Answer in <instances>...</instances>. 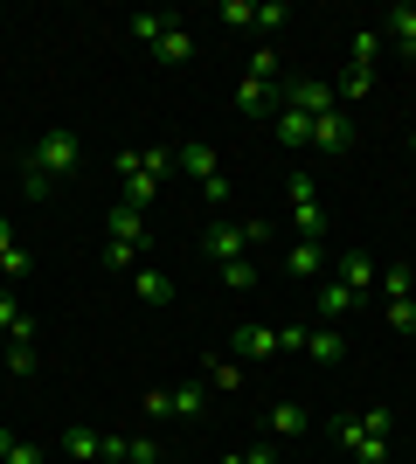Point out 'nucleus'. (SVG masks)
Masks as SVG:
<instances>
[{
	"label": "nucleus",
	"instance_id": "nucleus-1",
	"mask_svg": "<svg viewBox=\"0 0 416 464\" xmlns=\"http://www.w3.org/2000/svg\"><path fill=\"white\" fill-rule=\"evenodd\" d=\"M77 160H83L77 132H42V146L28 153V167H21V194H28V201H42V194L56 188V180L77 174Z\"/></svg>",
	"mask_w": 416,
	"mask_h": 464
},
{
	"label": "nucleus",
	"instance_id": "nucleus-2",
	"mask_svg": "<svg viewBox=\"0 0 416 464\" xmlns=\"http://www.w3.org/2000/svg\"><path fill=\"white\" fill-rule=\"evenodd\" d=\"M167 167H174V153L167 146H125L119 160H111V174H119V188H125V208H153V194H160V180H167Z\"/></svg>",
	"mask_w": 416,
	"mask_h": 464
},
{
	"label": "nucleus",
	"instance_id": "nucleus-3",
	"mask_svg": "<svg viewBox=\"0 0 416 464\" xmlns=\"http://www.w3.org/2000/svg\"><path fill=\"white\" fill-rule=\"evenodd\" d=\"M389 430H396V409H361L340 423V450L354 464H389Z\"/></svg>",
	"mask_w": 416,
	"mask_h": 464
},
{
	"label": "nucleus",
	"instance_id": "nucleus-4",
	"mask_svg": "<svg viewBox=\"0 0 416 464\" xmlns=\"http://www.w3.org/2000/svg\"><path fill=\"white\" fill-rule=\"evenodd\" d=\"M319 180L313 174H292L285 180V194H292V229H298V243H326V208H319Z\"/></svg>",
	"mask_w": 416,
	"mask_h": 464
},
{
	"label": "nucleus",
	"instance_id": "nucleus-5",
	"mask_svg": "<svg viewBox=\"0 0 416 464\" xmlns=\"http://www.w3.org/2000/svg\"><path fill=\"white\" fill-rule=\"evenodd\" d=\"M250 243H264V222H257V215H250V222H208V243H201V250H208V264L222 271V264H237Z\"/></svg>",
	"mask_w": 416,
	"mask_h": 464
},
{
	"label": "nucleus",
	"instance_id": "nucleus-6",
	"mask_svg": "<svg viewBox=\"0 0 416 464\" xmlns=\"http://www.w3.org/2000/svg\"><path fill=\"white\" fill-rule=\"evenodd\" d=\"M271 83H277V56H271V42H264L257 56H250V70H243V83H237V111L257 118L271 104Z\"/></svg>",
	"mask_w": 416,
	"mask_h": 464
},
{
	"label": "nucleus",
	"instance_id": "nucleus-7",
	"mask_svg": "<svg viewBox=\"0 0 416 464\" xmlns=\"http://www.w3.org/2000/svg\"><path fill=\"white\" fill-rule=\"evenodd\" d=\"M285 111L326 118V111H340V91H334L326 77H292V83H285Z\"/></svg>",
	"mask_w": 416,
	"mask_h": 464
},
{
	"label": "nucleus",
	"instance_id": "nucleus-8",
	"mask_svg": "<svg viewBox=\"0 0 416 464\" xmlns=\"http://www.w3.org/2000/svg\"><path fill=\"white\" fill-rule=\"evenodd\" d=\"M368 83H375V35H354V63H347V77L334 83L340 97H368Z\"/></svg>",
	"mask_w": 416,
	"mask_h": 464
},
{
	"label": "nucleus",
	"instance_id": "nucleus-9",
	"mask_svg": "<svg viewBox=\"0 0 416 464\" xmlns=\"http://www.w3.org/2000/svg\"><path fill=\"white\" fill-rule=\"evenodd\" d=\"M201 402H208V388H174V395H160V388H153V395H146V402H139V409H146V416H153V423H160V416H195V409Z\"/></svg>",
	"mask_w": 416,
	"mask_h": 464
},
{
	"label": "nucleus",
	"instance_id": "nucleus-10",
	"mask_svg": "<svg viewBox=\"0 0 416 464\" xmlns=\"http://www.w3.org/2000/svg\"><path fill=\"white\" fill-rule=\"evenodd\" d=\"M277 347H285L277 326H237V333H229V353H243V361H271Z\"/></svg>",
	"mask_w": 416,
	"mask_h": 464
},
{
	"label": "nucleus",
	"instance_id": "nucleus-11",
	"mask_svg": "<svg viewBox=\"0 0 416 464\" xmlns=\"http://www.w3.org/2000/svg\"><path fill=\"white\" fill-rule=\"evenodd\" d=\"M382 35L402 49V63H416V0H402V7H389V14H382Z\"/></svg>",
	"mask_w": 416,
	"mask_h": 464
},
{
	"label": "nucleus",
	"instance_id": "nucleus-12",
	"mask_svg": "<svg viewBox=\"0 0 416 464\" xmlns=\"http://www.w3.org/2000/svg\"><path fill=\"white\" fill-rule=\"evenodd\" d=\"M313 146H319V153H347V146H354V118H347V111L313 118Z\"/></svg>",
	"mask_w": 416,
	"mask_h": 464
},
{
	"label": "nucleus",
	"instance_id": "nucleus-13",
	"mask_svg": "<svg viewBox=\"0 0 416 464\" xmlns=\"http://www.w3.org/2000/svg\"><path fill=\"white\" fill-rule=\"evenodd\" d=\"M153 56H160V63H195V28L174 14V21H167V35L153 42Z\"/></svg>",
	"mask_w": 416,
	"mask_h": 464
},
{
	"label": "nucleus",
	"instance_id": "nucleus-14",
	"mask_svg": "<svg viewBox=\"0 0 416 464\" xmlns=\"http://www.w3.org/2000/svg\"><path fill=\"white\" fill-rule=\"evenodd\" d=\"M340 285L354 291V298H368V291H375V256H368V250H347V256H340Z\"/></svg>",
	"mask_w": 416,
	"mask_h": 464
},
{
	"label": "nucleus",
	"instance_id": "nucleus-15",
	"mask_svg": "<svg viewBox=\"0 0 416 464\" xmlns=\"http://www.w3.org/2000/svg\"><path fill=\"white\" fill-rule=\"evenodd\" d=\"M180 167H188V174L201 180V188H208V180H222V160H216V146H201V139H188V146H180Z\"/></svg>",
	"mask_w": 416,
	"mask_h": 464
},
{
	"label": "nucleus",
	"instance_id": "nucleus-16",
	"mask_svg": "<svg viewBox=\"0 0 416 464\" xmlns=\"http://www.w3.org/2000/svg\"><path fill=\"white\" fill-rule=\"evenodd\" d=\"M56 444H63V458H77V464H98L104 458V437H98V430H83V423H70Z\"/></svg>",
	"mask_w": 416,
	"mask_h": 464
},
{
	"label": "nucleus",
	"instance_id": "nucleus-17",
	"mask_svg": "<svg viewBox=\"0 0 416 464\" xmlns=\"http://www.w3.org/2000/svg\"><path fill=\"white\" fill-rule=\"evenodd\" d=\"M305 353H313L319 368H334V361H347V340H340V326H313V333H305Z\"/></svg>",
	"mask_w": 416,
	"mask_h": 464
},
{
	"label": "nucleus",
	"instance_id": "nucleus-18",
	"mask_svg": "<svg viewBox=\"0 0 416 464\" xmlns=\"http://www.w3.org/2000/svg\"><path fill=\"white\" fill-rule=\"evenodd\" d=\"M104 229H111V243H132V250H139V236H146V215H139V208H125V201H119V208L104 215Z\"/></svg>",
	"mask_w": 416,
	"mask_h": 464
},
{
	"label": "nucleus",
	"instance_id": "nucleus-19",
	"mask_svg": "<svg viewBox=\"0 0 416 464\" xmlns=\"http://www.w3.org/2000/svg\"><path fill=\"white\" fill-rule=\"evenodd\" d=\"M0 340H35V326H28V312L15 305V291L0 285Z\"/></svg>",
	"mask_w": 416,
	"mask_h": 464
},
{
	"label": "nucleus",
	"instance_id": "nucleus-20",
	"mask_svg": "<svg viewBox=\"0 0 416 464\" xmlns=\"http://www.w3.org/2000/svg\"><path fill=\"white\" fill-rule=\"evenodd\" d=\"M271 125H277V139H285V146H313V118H305V111H285V104H277Z\"/></svg>",
	"mask_w": 416,
	"mask_h": 464
},
{
	"label": "nucleus",
	"instance_id": "nucleus-21",
	"mask_svg": "<svg viewBox=\"0 0 416 464\" xmlns=\"http://www.w3.org/2000/svg\"><path fill=\"white\" fill-rule=\"evenodd\" d=\"M0 277H28V250L15 243V229H7V215H0Z\"/></svg>",
	"mask_w": 416,
	"mask_h": 464
},
{
	"label": "nucleus",
	"instance_id": "nucleus-22",
	"mask_svg": "<svg viewBox=\"0 0 416 464\" xmlns=\"http://www.w3.org/2000/svg\"><path fill=\"white\" fill-rule=\"evenodd\" d=\"M132 291L146 298V305H167V298H174V277L167 271H132Z\"/></svg>",
	"mask_w": 416,
	"mask_h": 464
},
{
	"label": "nucleus",
	"instance_id": "nucleus-23",
	"mask_svg": "<svg viewBox=\"0 0 416 464\" xmlns=\"http://www.w3.org/2000/svg\"><path fill=\"white\" fill-rule=\"evenodd\" d=\"M361 305V298H354V291H347V285H340V277H334V285H326V291H319V312H326V326H334V319H347V312H354Z\"/></svg>",
	"mask_w": 416,
	"mask_h": 464
},
{
	"label": "nucleus",
	"instance_id": "nucleus-24",
	"mask_svg": "<svg viewBox=\"0 0 416 464\" xmlns=\"http://www.w3.org/2000/svg\"><path fill=\"white\" fill-rule=\"evenodd\" d=\"M167 21H174V14H132V21H125V35H132V42H146V49H153V42L167 35Z\"/></svg>",
	"mask_w": 416,
	"mask_h": 464
},
{
	"label": "nucleus",
	"instance_id": "nucleus-25",
	"mask_svg": "<svg viewBox=\"0 0 416 464\" xmlns=\"http://www.w3.org/2000/svg\"><path fill=\"white\" fill-rule=\"evenodd\" d=\"M285 271L292 277H319V243H292V250H285Z\"/></svg>",
	"mask_w": 416,
	"mask_h": 464
},
{
	"label": "nucleus",
	"instance_id": "nucleus-26",
	"mask_svg": "<svg viewBox=\"0 0 416 464\" xmlns=\"http://www.w3.org/2000/svg\"><path fill=\"white\" fill-rule=\"evenodd\" d=\"M216 21H222V28H257V0H222Z\"/></svg>",
	"mask_w": 416,
	"mask_h": 464
},
{
	"label": "nucleus",
	"instance_id": "nucleus-27",
	"mask_svg": "<svg viewBox=\"0 0 416 464\" xmlns=\"http://www.w3.org/2000/svg\"><path fill=\"white\" fill-rule=\"evenodd\" d=\"M298 430H305V409H298V402H277L271 409V437H298Z\"/></svg>",
	"mask_w": 416,
	"mask_h": 464
},
{
	"label": "nucleus",
	"instance_id": "nucleus-28",
	"mask_svg": "<svg viewBox=\"0 0 416 464\" xmlns=\"http://www.w3.org/2000/svg\"><path fill=\"white\" fill-rule=\"evenodd\" d=\"M208 388H222V395L243 388V361H208Z\"/></svg>",
	"mask_w": 416,
	"mask_h": 464
},
{
	"label": "nucleus",
	"instance_id": "nucleus-29",
	"mask_svg": "<svg viewBox=\"0 0 416 464\" xmlns=\"http://www.w3.org/2000/svg\"><path fill=\"white\" fill-rule=\"evenodd\" d=\"M15 374H35V340H7V353H0Z\"/></svg>",
	"mask_w": 416,
	"mask_h": 464
},
{
	"label": "nucleus",
	"instance_id": "nucleus-30",
	"mask_svg": "<svg viewBox=\"0 0 416 464\" xmlns=\"http://www.w3.org/2000/svg\"><path fill=\"white\" fill-rule=\"evenodd\" d=\"M222 285H229V291H250V285H257V264H250V256L222 264Z\"/></svg>",
	"mask_w": 416,
	"mask_h": 464
},
{
	"label": "nucleus",
	"instance_id": "nucleus-31",
	"mask_svg": "<svg viewBox=\"0 0 416 464\" xmlns=\"http://www.w3.org/2000/svg\"><path fill=\"white\" fill-rule=\"evenodd\" d=\"M410 264H389V271H382V298H410Z\"/></svg>",
	"mask_w": 416,
	"mask_h": 464
},
{
	"label": "nucleus",
	"instance_id": "nucleus-32",
	"mask_svg": "<svg viewBox=\"0 0 416 464\" xmlns=\"http://www.w3.org/2000/svg\"><path fill=\"white\" fill-rule=\"evenodd\" d=\"M389 326H396V333H416V298H389Z\"/></svg>",
	"mask_w": 416,
	"mask_h": 464
},
{
	"label": "nucleus",
	"instance_id": "nucleus-33",
	"mask_svg": "<svg viewBox=\"0 0 416 464\" xmlns=\"http://www.w3.org/2000/svg\"><path fill=\"white\" fill-rule=\"evenodd\" d=\"M285 21H292V7H285V0H264V7H257V28H264V35H271V28H285Z\"/></svg>",
	"mask_w": 416,
	"mask_h": 464
},
{
	"label": "nucleus",
	"instance_id": "nucleus-34",
	"mask_svg": "<svg viewBox=\"0 0 416 464\" xmlns=\"http://www.w3.org/2000/svg\"><path fill=\"white\" fill-rule=\"evenodd\" d=\"M132 256H139L132 243H104V264H111V271H132Z\"/></svg>",
	"mask_w": 416,
	"mask_h": 464
},
{
	"label": "nucleus",
	"instance_id": "nucleus-35",
	"mask_svg": "<svg viewBox=\"0 0 416 464\" xmlns=\"http://www.w3.org/2000/svg\"><path fill=\"white\" fill-rule=\"evenodd\" d=\"M125 464H167V458H160V444H146V437H132V458H125Z\"/></svg>",
	"mask_w": 416,
	"mask_h": 464
},
{
	"label": "nucleus",
	"instance_id": "nucleus-36",
	"mask_svg": "<svg viewBox=\"0 0 416 464\" xmlns=\"http://www.w3.org/2000/svg\"><path fill=\"white\" fill-rule=\"evenodd\" d=\"M7 464H42V450H35V444H21V437H15V450H7Z\"/></svg>",
	"mask_w": 416,
	"mask_h": 464
},
{
	"label": "nucleus",
	"instance_id": "nucleus-37",
	"mask_svg": "<svg viewBox=\"0 0 416 464\" xmlns=\"http://www.w3.org/2000/svg\"><path fill=\"white\" fill-rule=\"evenodd\" d=\"M222 464H277V458H271V450L257 444V450H237V458H222Z\"/></svg>",
	"mask_w": 416,
	"mask_h": 464
},
{
	"label": "nucleus",
	"instance_id": "nucleus-38",
	"mask_svg": "<svg viewBox=\"0 0 416 464\" xmlns=\"http://www.w3.org/2000/svg\"><path fill=\"white\" fill-rule=\"evenodd\" d=\"M7 450H15V430H0V464H7Z\"/></svg>",
	"mask_w": 416,
	"mask_h": 464
},
{
	"label": "nucleus",
	"instance_id": "nucleus-39",
	"mask_svg": "<svg viewBox=\"0 0 416 464\" xmlns=\"http://www.w3.org/2000/svg\"><path fill=\"white\" fill-rule=\"evenodd\" d=\"M0 353H7V340H0Z\"/></svg>",
	"mask_w": 416,
	"mask_h": 464
},
{
	"label": "nucleus",
	"instance_id": "nucleus-40",
	"mask_svg": "<svg viewBox=\"0 0 416 464\" xmlns=\"http://www.w3.org/2000/svg\"><path fill=\"white\" fill-rule=\"evenodd\" d=\"M410 146H416V139H410Z\"/></svg>",
	"mask_w": 416,
	"mask_h": 464
}]
</instances>
